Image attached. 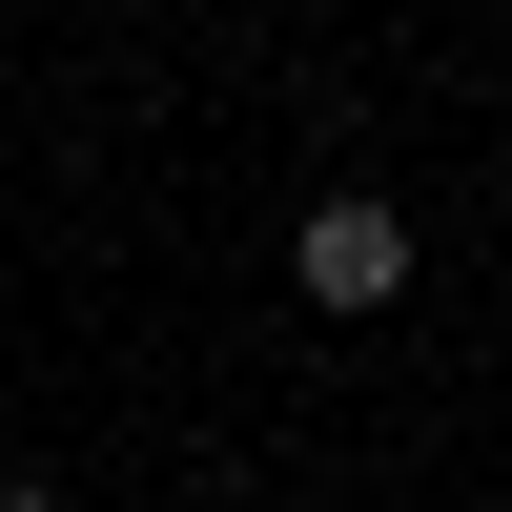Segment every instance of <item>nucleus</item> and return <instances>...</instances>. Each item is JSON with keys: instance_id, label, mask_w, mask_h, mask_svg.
Wrapping results in <instances>:
<instances>
[{"instance_id": "obj_2", "label": "nucleus", "mask_w": 512, "mask_h": 512, "mask_svg": "<svg viewBox=\"0 0 512 512\" xmlns=\"http://www.w3.org/2000/svg\"><path fill=\"white\" fill-rule=\"evenodd\" d=\"M0 512H62V492H0Z\"/></svg>"}, {"instance_id": "obj_1", "label": "nucleus", "mask_w": 512, "mask_h": 512, "mask_svg": "<svg viewBox=\"0 0 512 512\" xmlns=\"http://www.w3.org/2000/svg\"><path fill=\"white\" fill-rule=\"evenodd\" d=\"M287 287L369 328V308H390V287H410V205H369V185H349V205H308V226H287Z\"/></svg>"}]
</instances>
